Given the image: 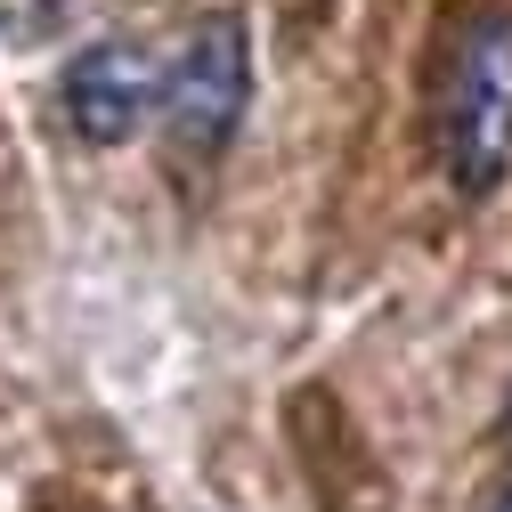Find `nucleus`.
Segmentation results:
<instances>
[{"mask_svg": "<svg viewBox=\"0 0 512 512\" xmlns=\"http://www.w3.org/2000/svg\"><path fill=\"white\" fill-rule=\"evenodd\" d=\"M155 106H163V66L139 41H90L66 66V114H74V131L90 147L131 139Z\"/></svg>", "mask_w": 512, "mask_h": 512, "instance_id": "3", "label": "nucleus"}, {"mask_svg": "<svg viewBox=\"0 0 512 512\" xmlns=\"http://www.w3.org/2000/svg\"><path fill=\"white\" fill-rule=\"evenodd\" d=\"M488 512H512V488H504V496H496V504H488Z\"/></svg>", "mask_w": 512, "mask_h": 512, "instance_id": "4", "label": "nucleus"}, {"mask_svg": "<svg viewBox=\"0 0 512 512\" xmlns=\"http://www.w3.org/2000/svg\"><path fill=\"white\" fill-rule=\"evenodd\" d=\"M439 163L464 196H488L512 163V9L456 33L439 74Z\"/></svg>", "mask_w": 512, "mask_h": 512, "instance_id": "1", "label": "nucleus"}, {"mask_svg": "<svg viewBox=\"0 0 512 512\" xmlns=\"http://www.w3.org/2000/svg\"><path fill=\"white\" fill-rule=\"evenodd\" d=\"M244 98H252V41H244V17L220 9L163 66V122L187 155H220L228 131L244 122Z\"/></svg>", "mask_w": 512, "mask_h": 512, "instance_id": "2", "label": "nucleus"}]
</instances>
